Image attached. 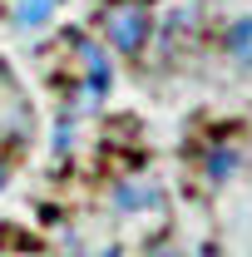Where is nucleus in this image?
Returning a JSON list of instances; mask_svg holds the SVG:
<instances>
[{
    "label": "nucleus",
    "instance_id": "20e7f679",
    "mask_svg": "<svg viewBox=\"0 0 252 257\" xmlns=\"http://www.w3.org/2000/svg\"><path fill=\"white\" fill-rule=\"evenodd\" d=\"M232 163H237V154H232V149H218V154L208 159V173H213V178H227V173H232Z\"/></svg>",
    "mask_w": 252,
    "mask_h": 257
},
{
    "label": "nucleus",
    "instance_id": "f03ea898",
    "mask_svg": "<svg viewBox=\"0 0 252 257\" xmlns=\"http://www.w3.org/2000/svg\"><path fill=\"white\" fill-rule=\"evenodd\" d=\"M50 0H20V25H45Z\"/></svg>",
    "mask_w": 252,
    "mask_h": 257
},
{
    "label": "nucleus",
    "instance_id": "7ed1b4c3",
    "mask_svg": "<svg viewBox=\"0 0 252 257\" xmlns=\"http://www.w3.org/2000/svg\"><path fill=\"white\" fill-rule=\"evenodd\" d=\"M232 50H237V60H252V20H237V30H232Z\"/></svg>",
    "mask_w": 252,
    "mask_h": 257
},
{
    "label": "nucleus",
    "instance_id": "39448f33",
    "mask_svg": "<svg viewBox=\"0 0 252 257\" xmlns=\"http://www.w3.org/2000/svg\"><path fill=\"white\" fill-rule=\"evenodd\" d=\"M0 183H5V178H0Z\"/></svg>",
    "mask_w": 252,
    "mask_h": 257
},
{
    "label": "nucleus",
    "instance_id": "f257e3e1",
    "mask_svg": "<svg viewBox=\"0 0 252 257\" xmlns=\"http://www.w3.org/2000/svg\"><path fill=\"white\" fill-rule=\"evenodd\" d=\"M109 40H114L124 55H139L144 40H149V15H144L139 5H119V10H109Z\"/></svg>",
    "mask_w": 252,
    "mask_h": 257
}]
</instances>
